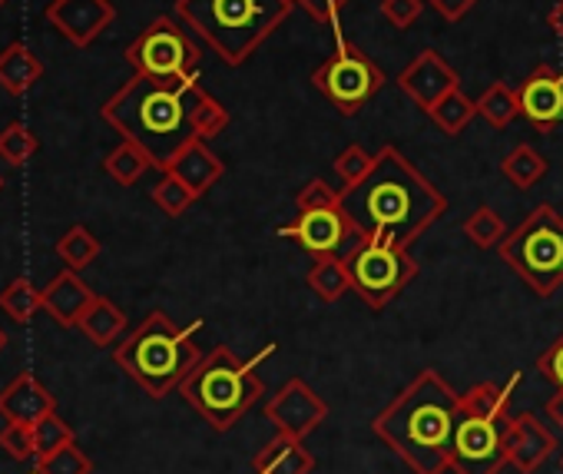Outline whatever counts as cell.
Returning a JSON list of instances; mask_svg holds the SVG:
<instances>
[{
	"label": "cell",
	"mask_w": 563,
	"mask_h": 474,
	"mask_svg": "<svg viewBox=\"0 0 563 474\" xmlns=\"http://www.w3.org/2000/svg\"><path fill=\"white\" fill-rule=\"evenodd\" d=\"M500 173L507 176L510 186L530 189V186H537V183L547 176V159H543V153H537L530 143H517V146L504 156Z\"/></svg>",
	"instance_id": "cell-25"
},
{
	"label": "cell",
	"mask_w": 563,
	"mask_h": 474,
	"mask_svg": "<svg viewBox=\"0 0 563 474\" xmlns=\"http://www.w3.org/2000/svg\"><path fill=\"white\" fill-rule=\"evenodd\" d=\"M372 166H375V153H368L362 143H352L349 150H342L339 159H335V173L342 179V189L358 186L372 173Z\"/></svg>",
	"instance_id": "cell-35"
},
{
	"label": "cell",
	"mask_w": 563,
	"mask_h": 474,
	"mask_svg": "<svg viewBox=\"0 0 563 474\" xmlns=\"http://www.w3.org/2000/svg\"><path fill=\"white\" fill-rule=\"evenodd\" d=\"M93 299H97V293L74 269H64L44 289V312L64 329H77Z\"/></svg>",
	"instance_id": "cell-18"
},
{
	"label": "cell",
	"mask_w": 563,
	"mask_h": 474,
	"mask_svg": "<svg viewBox=\"0 0 563 474\" xmlns=\"http://www.w3.org/2000/svg\"><path fill=\"white\" fill-rule=\"evenodd\" d=\"M202 326L206 322L196 319L189 329H179L163 309H153L140 322V329H133L113 349V359L150 398H166L202 359V352L192 342V335Z\"/></svg>",
	"instance_id": "cell-6"
},
{
	"label": "cell",
	"mask_w": 563,
	"mask_h": 474,
	"mask_svg": "<svg viewBox=\"0 0 563 474\" xmlns=\"http://www.w3.org/2000/svg\"><path fill=\"white\" fill-rule=\"evenodd\" d=\"M34 441H37V461H41V458H51L54 451H60L64 444H74L77 434L64 418H57V411H51L34 425Z\"/></svg>",
	"instance_id": "cell-34"
},
{
	"label": "cell",
	"mask_w": 563,
	"mask_h": 474,
	"mask_svg": "<svg viewBox=\"0 0 563 474\" xmlns=\"http://www.w3.org/2000/svg\"><path fill=\"white\" fill-rule=\"evenodd\" d=\"M306 283L319 296V302H325V306H332L345 293H352V276H349V266L342 256H316Z\"/></svg>",
	"instance_id": "cell-24"
},
{
	"label": "cell",
	"mask_w": 563,
	"mask_h": 474,
	"mask_svg": "<svg viewBox=\"0 0 563 474\" xmlns=\"http://www.w3.org/2000/svg\"><path fill=\"white\" fill-rule=\"evenodd\" d=\"M163 173L179 176L196 196H206V192L225 176V163L206 146V140H192V143H186V146L166 163Z\"/></svg>",
	"instance_id": "cell-20"
},
{
	"label": "cell",
	"mask_w": 563,
	"mask_h": 474,
	"mask_svg": "<svg viewBox=\"0 0 563 474\" xmlns=\"http://www.w3.org/2000/svg\"><path fill=\"white\" fill-rule=\"evenodd\" d=\"M547 24H550L553 37L563 41V0H556V4H553V11L547 14Z\"/></svg>",
	"instance_id": "cell-44"
},
{
	"label": "cell",
	"mask_w": 563,
	"mask_h": 474,
	"mask_svg": "<svg viewBox=\"0 0 563 474\" xmlns=\"http://www.w3.org/2000/svg\"><path fill=\"white\" fill-rule=\"evenodd\" d=\"M0 309H4L14 322L24 326L44 309V293L27 276H18L4 293H0Z\"/></svg>",
	"instance_id": "cell-29"
},
{
	"label": "cell",
	"mask_w": 563,
	"mask_h": 474,
	"mask_svg": "<svg viewBox=\"0 0 563 474\" xmlns=\"http://www.w3.org/2000/svg\"><path fill=\"white\" fill-rule=\"evenodd\" d=\"M464 235L477 246V250H494L504 243V235H507V225L504 219L490 209V206H477L467 219H464Z\"/></svg>",
	"instance_id": "cell-31"
},
{
	"label": "cell",
	"mask_w": 563,
	"mask_h": 474,
	"mask_svg": "<svg viewBox=\"0 0 563 474\" xmlns=\"http://www.w3.org/2000/svg\"><path fill=\"white\" fill-rule=\"evenodd\" d=\"M278 235L296 240L312 256H345L358 240H365V235L358 232V225L352 222V216L342 209V202L299 212L289 225L278 229Z\"/></svg>",
	"instance_id": "cell-12"
},
{
	"label": "cell",
	"mask_w": 563,
	"mask_h": 474,
	"mask_svg": "<svg viewBox=\"0 0 563 474\" xmlns=\"http://www.w3.org/2000/svg\"><path fill=\"white\" fill-rule=\"evenodd\" d=\"M457 392L434 368H421L375 418L372 431L415 471L448 474Z\"/></svg>",
	"instance_id": "cell-3"
},
{
	"label": "cell",
	"mask_w": 563,
	"mask_h": 474,
	"mask_svg": "<svg viewBox=\"0 0 563 474\" xmlns=\"http://www.w3.org/2000/svg\"><path fill=\"white\" fill-rule=\"evenodd\" d=\"M265 421L278 431V434H289V438H309L325 418H329V405L319 398V392L309 388V382L302 378H289L282 385L262 408Z\"/></svg>",
	"instance_id": "cell-13"
},
{
	"label": "cell",
	"mask_w": 563,
	"mask_h": 474,
	"mask_svg": "<svg viewBox=\"0 0 563 474\" xmlns=\"http://www.w3.org/2000/svg\"><path fill=\"white\" fill-rule=\"evenodd\" d=\"M428 4L444 18V21H464L471 11H474V4H477V0H428Z\"/></svg>",
	"instance_id": "cell-42"
},
{
	"label": "cell",
	"mask_w": 563,
	"mask_h": 474,
	"mask_svg": "<svg viewBox=\"0 0 563 474\" xmlns=\"http://www.w3.org/2000/svg\"><path fill=\"white\" fill-rule=\"evenodd\" d=\"M342 209L352 216L365 240L408 250L448 212V199L401 156V150L382 146L375 153L372 173L358 186L342 189Z\"/></svg>",
	"instance_id": "cell-2"
},
{
	"label": "cell",
	"mask_w": 563,
	"mask_h": 474,
	"mask_svg": "<svg viewBox=\"0 0 563 474\" xmlns=\"http://www.w3.org/2000/svg\"><path fill=\"white\" fill-rule=\"evenodd\" d=\"M477 113H481L490 126L504 130L514 117H520L517 90H510L507 84H490V87L481 93V100H477Z\"/></svg>",
	"instance_id": "cell-30"
},
{
	"label": "cell",
	"mask_w": 563,
	"mask_h": 474,
	"mask_svg": "<svg viewBox=\"0 0 563 474\" xmlns=\"http://www.w3.org/2000/svg\"><path fill=\"white\" fill-rule=\"evenodd\" d=\"M339 202H342V189H332L325 179H309L299 189V196H296L299 212H306V209H325V206H339Z\"/></svg>",
	"instance_id": "cell-38"
},
{
	"label": "cell",
	"mask_w": 563,
	"mask_h": 474,
	"mask_svg": "<svg viewBox=\"0 0 563 474\" xmlns=\"http://www.w3.org/2000/svg\"><path fill=\"white\" fill-rule=\"evenodd\" d=\"M44 18L74 47H90L117 21V8L110 0H51Z\"/></svg>",
	"instance_id": "cell-14"
},
{
	"label": "cell",
	"mask_w": 563,
	"mask_h": 474,
	"mask_svg": "<svg viewBox=\"0 0 563 474\" xmlns=\"http://www.w3.org/2000/svg\"><path fill=\"white\" fill-rule=\"evenodd\" d=\"M4 349H8V332L0 329V352H4Z\"/></svg>",
	"instance_id": "cell-45"
},
{
	"label": "cell",
	"mask_w": 563,
	"mask_h": 474,
	"mask_svg": "<svg viewBox=\"0 0 563 474\" xmlns=\"http://www.w3.org/2000/svg\"><path fill=\"white\" fill-rule=\"evenodd\" d=\"M332 34H335V54L312 74V84L335 103L342 117H355L385 87V74L375 60H368L355 44L345 41L339 21L332 24Z\"/></svg>",
	"instance_id": "cell-10"
},
{
	"label": "cell",
	"mask_w": 563,
	"mask_h": 474,
	"mask_svg": "<svg viewBox=\"0 0 563 474\" xmlns=\"http://www.w3.org/2000/svg\"><path fill=\"white\" fill-rule=\"evenodd\" d=\"M51 411H57V398L31 372H21L4 392H0V415L8 421L37 425Z\"/></svg>",
	"instance_id": "cell-19"
},
{
	"label": "cell",
	"mask_w": 563,
	"mask_h": 474,
	"mask_svg": "<svg viewBox=\"0 0 563 474\" xmlns=\"http://www.w3.org/2000/svg\"><path fill=\"white\" fill-rule=\"evenodd\" d=\"M537 372H540L550 385L563 388V335L537 359Z\"/></svg>",
	"instance_id": "cell-40"
},
{
	"label": "cell",
	"mask_w": 563,
	"mask_h": 474,
	"mask_svg": "<svg viewBox=\"0 0 563 474\" xmlns=\"http://www.w3.org/2000/svg\"><path fill=\"white\" fill-rule=\"evenodd\" d=\"M560 471H563V454H560Z\"/></svg>",
	"instance_id": "cell-47"
},
{
	"label": "cell",
	"mask_w": 563,
	"mask_h": 474,
	"mask_svg": "<svg viewBox=\"0 0 563 474\" xmlns=\"http://www.w3.org/2000/svg\"><path fill=\"white\" fill-rule=\"evenodd\" d=\"M0 189H4V176H0Z\"/></svg>",
	"instance_id": "cell-46"
},
{
	"label": "cell",
	"mask_w": 563,
	"mask_h": 474,
	"mask_svg": "<svg viewBox=\"0 0 563 474\" xmlns=\"http://www.w3.org/2000/svg\"><path fill=\"white\" fill-rule=\"evenodd\" d=\"M150 196H153V202H156L166 216H173V219H176V216H183V212L199 199V196H196V192L179 179V176H173V173H163V179L153 186V192H150Z\"/></svg>",
	"instance_id": "cell-33"
},
{
	"label": "cell",
	"mask_w": 563,
	"mask_h": 474,
	"mask_svg": "<svg viewBox=\"0 0 563 474\" xmlns=\"http://www.w3.org/2000/svg\"><path fill=\"white\" fill-rule=\"evenodd\" d=\"M37 471L41 474H90L93 471V461L74 444H64L60 451H54L51 458H41L37 461Z\"/></svg>",
	"instance_id": "cell-36"
},
{
	"label": "cell",
	"mask_w": 563,
	"mask_h": 474,
	"mask_svg": "<svg viewBox=\"0 0 563 474\" xmlns=\"http://www.w3.org/2000/svg\"><path fill=\"white\" fill-rule=\"evenodd\" d=\"M296 4L306 8L319 24H329V27H332V24L339 21V11L349 4V0H296Z\"/></svg>",
	"instance_id": "cell-41"
},
{
	"label": "cell",
	"mask_w": 563,
	"mask_h": 474,
	"mask_svg": "<svg viewBox=\"0 0 563 474\" xmlns=\"http://www.w3.org/2000/svg\"><path fill=\"white\" fill-rule=\"evenodd\" d=\"M153 166H156L153 156H150L140 143H133V140H123V143L103 159V169H107L120 186H133V183L143 179V173L153 169Z\"/></svg>",
	"instance_id": "cell-27"
},
{
	"label": "cell",
	"mask_w": 563,
	"mask_h": 474,
	"mask_svg": "<svg viewBox=\"0 0 563 474\" xmlns=\"http://www.w3.org/2000/svg\"><path fill=\"white\" fill-rule=\"evenodd\" d=\"M500 260L540 296L550 299L563 286V216L550 202L533 206V212L504 235L497 246Z\"/></svg>",
	"instance_id": "cell-8"
},
{
	"label": "cell",
	"mask_w": 563,
	"mask_h": 474,
	"mask_svg": "<svg viewBox=\"0 0 563 474\" xmlns=\"http://www.w3.org/2000/svg\"><path fill=\"white\" fill-rule=\"evenodd\" d=\"M520 372L510 375L507 385L481 382L471 385L457 398L454 415V438H451V471L454 474H500L507 458V434H510V398L520 385Z\"/></svg>",
	"instance_id": "cell-5"
},
{
	"label": "cell",
	"mask_w": 563,
	"mask_h": 474,
	"mask_svg": "<svg viewBox=\"0 0 563 474\" xmlns=\"http://www.w3.org/2000/svg\"><path fill=\"white\" fill-rule=\"evenodd\" d=\"M395 84H398L401 93H408V97L428 113L444 93L457 90L461 77H457V70H454L438 51H421V54L398 74Z\"/></svg>",
	"instance_id": "cell-16"
},
{
	"label": "cell",
	"mask_w": 563,
	"mask_h": 474,
	"mask_svg": "<svg viewBox=\"0 0 563 474\" xmlns=\"http://www.w3.org/2000/svg\"><path fill=\"white\" fill-rule=\"evenodd\" d=\"M342 260L352 276V293H358L362 302L375 312L398 299L418 276V263L411 260V253L382 240H358Z\"/></svg>",
	"instance_id": "cell-9"
},
{
	"label": "cell",
	"mask_w": 563,
	"mask_h": 474,
	"mask_svg": "<svg viewBox=\"0 0 563 474\" xmlns=\"http://www.w3.org/2000/svg\"><path fill=\"white\" fill-rule=\"evenodd\" d=\"M424 11V0H382V14L391 27L398 31H408L415 27V21L421 18Z\"/></svg>",
	"instance_id": "cell-39"
},
{
	"label": "cell",
	"mask_w": 563,
	"mask_h": 474,
	"mask_svg": "<svg viewBox=\"0 0 563 474\" xmlns=\"http://www.w3.org/2000/svg\"><path fill=\"white\" fill-rule=\"evenodd\" d=\"M517 103L520 117L530 126L550 133L553 126L563 123V74H556L550 64L533 67V74L517 90Z\"/></svg>",
	"instance_id": "cell-15"
},
{
	"label": "cell",
	"mask_w": 563,
	"mask_h": 474,
	"mask_svg": "<svg viewBox=\"0 0 563 474\" xmlns=\"http://www.w3.org/2000/svg\"><path fill=\"white\" fill-rule=\"evenodd\" d=\"M0 451H8L14 461H31L37 458V441H34V425L24 421H11L4 431H0Z\"/></svg>",
	"instance_id": "cell-37"
},
{
	"label": "cell",
	"mask_w": 563,
	"mask_h": 474,
	"mask_svg": "<svg viewBox=\"0 0 563 474\" xmlns=\"http://www.w3.org/2000/svg\"><path fill=\"white\" fill-rule=\"evenodd\" d=\"M100 240L97 235L87 229V225H70L60 240H57V256H60V263L67 266V269H74V273H80V269H87L90 263H97V256H100Z\"/></svg>",
	"instance_id": "cell-28"
},
{
	"label": "cell",
	"mask_w": 563,
	"mask_h": 474,
	"mask_svg": "<svg viewBox=\"0 0 563 474\" xmlns=\"http://www.w3.org/2000/svg\"><path fill=\"white\" fill-rule=\"evenodd\" d=\"M41 80H44V64L34 57V51L27 44H11L4 54H0V87H4L11 97L31 93Z\"/></svg>",
	"instance_id": "cell-22"
},
{
	"label": "cell",
	"mask_w": 563,
	"mask_h": 474,
	"mask_svg": "<svg viewBox=\"0 0 563 474\" xmlns=\"http://www.w3.org/2000/svg\"><path fill=\"white\" fill-rule=\"evenodd\" d=\"M296 8V0H176V18L229 67L245 64Z\"/></svg>",
	"instance_id": "cell-4"
},
{
	"label": "cell",
	"mask_w": 563,
	"mask_h": 474,
	"mask_svg": "<svg viewBox=\"0 0 563 474\" xmlns=\"http://www.w3.org/2000/svg\"><path fill=\"white\" fill-rule=\"evenodd\" d=\"M41 150V140L24 126V123H8L0 130V159L11 166H24L34 159V153Z\"/></svg>",
	"instance_id": "cell-32"
},
{
	"label": "cell",
	"mask_w": 563,
	"mask_h": 474,
	"mask_svg": "<svg viewBox=\"0 0 563 474\" xmlns=\"http://www.w3.org/2000/svg\"><path fill=\"white\" fill-rule=\"evenodd\" d=\"M553 451H556V438L533 411H520L517 418H510L507 458L520 474H537Z\"/></svg>",
	"instance_id": "cell-17"
},
{
	"label": "cell",
	"mask_w": 563,
	"mask_h": 474,
	"mask_svg": "<svg viewBox=\"0 0 563 474\" xmlns=\"http://www.w3.org/2000/svg\"><path fill=\"white\" fill-rule=\"evenodd\" d=\"M4 4H8V0H0V8H4Z\"/></svg>",
	"instance_id": "cell-48"
},
{
	"label": "cell",
	"mask_w": 563,
	"mask_h": 474,
	"mask_svg": "<svg viewBox=\"0 0 563 474\" xmlns=\"http://www.w3.org/2000/svg\"><path fill=\"white\" fill-rule=\"evenodd\" d=\"M126 60L143 77L179 80V77H196L202 51L189 41V34L173 18H156L126 47Z\"/></svg>",
	"instance_id": "cell-11"
},
{
	"label": "cell",
	"mask_w": 563,
	"mask_h": 474,
	"mask_svg": "<svg viewBox=\"0 0 563 474\" xmlns=\"http://www.w3.org/2000/svg\"><path fill=\"white\" fill-rule=\"evenodd\" d=\"M100 117L123 136L140 143L156 169L192 140H212L229 126V110L202 90L199 77L156 80L136 74L103 107Z\"/></svg>",
	"instance_id": "cell-1"
},
{
	"label": "cell",
	"mask_w": 563,
	"mask_h": 474,
	"mask_svg": "<svg viewBox=\"0 0 563 474\" xmlns=\"http://www.w3.org/2000/svg\"><path fill=\"white\" fill-rule=\"evenodd\" d=\"M97 349H107V345H117V339L126 332V316H123V309H117L107 296H97L90 306H87V312H84V319H80V326H77Z\"/></svg>",
	"instance_id": "cell-23"
},
{
	"label": "cell",
	"mask_w": 563,
	"mask_h": 474,
	"mask_svg": "<svg viewBox=\"0 0 563 474\" xmlns=\"http://www.w3.org/2000/svg\"><path fill=\"white\" fill-rule=\"evenodd\" d=\"M275 342H268L258 355H252L249 362L235 359L225 345H216L209 355H202L196 362V368L183 378L179 395L186 398V405H192L212 431H229L262 395V378H258V365L265 359L275 355Z\"/></svg>",
	"instance_id": "cell-7"
},
{
	"label": "cell",
	"mask_w": 563,
	"mask_h": 474,
	"mask_svg": "<svg viewBox=\"0 0 563 474\" xmlns=\"http://www.w3.org/2000/svg\"><path fill=\"white\" fill-rule=\"evenodd\" d=\"M316 458L312 451L302 444V438H289V434H275L252 461L255 474H312Z\"/></svg>",
	"instance_id": "cell-21"
},
{
	"label": "cell",
	"mask_w": 563,
	"mask_h": 474,
	"mask_svg": "<svg viewBox=\"0 0 563 474\" xmlns=\"http://www.w3.org/2000/svg\"><path fill=\"white\" fill-rule=\"evenodd\" d=\"M547 418L553 421V425H560L563 428V388H556V395L553 398H547Z\"/></svg>",
	"instance_id": "cell-43"
},
{
	"label": "cell",
	"mask_w": 563,
	"mask_h": 474,
	"mask_svg": "<svg viewBox=\"0 0 563 474\" xmlns=\"http://www.w3.org/2000/svg\"><path fill=\"white\" fill-rule=\"evenodd\" d=\"M428 117H431V123H434L444 136H457V133H464V126L477 117V103H474L471 97H464L461 87H457V90L444 93V97L428 110Z\"/></svg>",
	"instance_id": "cell-26"
}]
</instances>
